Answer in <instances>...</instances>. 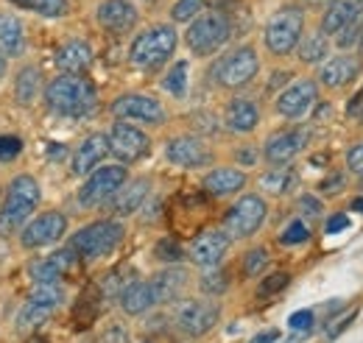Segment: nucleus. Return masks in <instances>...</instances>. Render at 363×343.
<instances>
[{
	"instance_id": "1",
	"label": "nucleus",
	"mask_w": 363,
	"mask_h": 343,
	"mask_svg": "<svg viewBox=\"0 0 363 343\" xmlns=\"http://www.w3.org/2000/svg\"><path fill=\"white\" fill-rule=\"evenodd\" d=\"M48 106L65 118H82L95 106V86L82 76H62L45 92Z\"/></svg>"
},
{
	"instance_id": "2",
	"label": "nucleus",
	"mask_w": 363,
	"mask_h": 343,
	"mask_svg": "<svg viewBox=\"0 0 363 343\" xmlns=\"http://www.w3.org/2000/svg\"><path fill=\"white\" fill-rule=\"evenodd\" d=\"M232 34V26H229V17L218 9H210V11H201L190 28H187V47L196 53V56H210L216 53L221 45L229 40Z\"/></svg>"
},
{
	"instance_id": "3",
	"label": "nucleus",
	"mask_w": 363,
	"mask_h": 343,
	"mask_svg": "<svg viewBox=\"0 0 363 343\" xmlns=\"http://www.w3.org/2000/svg\"><path fill=\"white\" fill-rule=\"evenodd\" d=\"M121 240H123V226L121 223H115V220H98V223L84 226L82 232H76L70 237V249L79 257L98 259L112 254Z\"/></svg>"
},
{
	"instance_id": "4",
	"label": "nucleus",
	"mask_w": 363,
	"mask_h": 343,
	"mask_svg": "<svg viewBox=\"0 0 363 343\" xmlns=\"http://www.w3.org/2000/svg\"><path fill=\"white\" fill-rule=\"evenodd\" d=\"M302 31H305V11L299 6H285L266 26V47L274 56H285L299 45Z\"/></svg>"
},
{
	"instance_id": "5",
	"label": "nucleus",
	"mask_w": 363,
	"mask_h": 343,
	"mask_svg": "<svg viewBox=\"0 0 363 343\" xmlns=\"http://www.w3.org/2000/svg\"><path fill=\"white\" fill-rule=\"evenodd\" d=\"M177 50V31L171 26H154L148 31H143L132 43V64L137 67H160L165 59H171V53Z\"/></svg>"
},
{
	"instance_id": "6",
	"label": "nucleus",
	"mask_w": 363,
	"mask_h": 343,
	"mask_svg": "<svg viewBox=\"0 0 363 343\" xmlns=\"http://www.w3.org/2000/svg\"><path fill=\"white\" fill-rule=\"evenodd\" d=\"M37 204H40V184L31 176H17L9 184V193L0 210V229L20 226L31 215V210H37Z\"/></svg>"
},
{
	"instance_id": "7",
	"label": "nucleus",
	"mask_w": 363,
	"mask_h": 343,
	"mask_svg": "<svg viewBox=\"0 0 363 343\" xmlns=\"http://www.w3.org/2000/svg\"><path fill=\"white\" fill-rule=\"evenodd\" d=\"M260 70V59L255 53V47L243 45V47H235L232 53H227L224 59H218V64L213 67V79L227 89H238V86H246Z\"/></svg>"
},
{
	"instance_id": "8",
	"label": "nucleus",
	"mask_w": 363,
	"mask_h": 343,
	"mask_svg": "<svg viewBox=\"0 0 363 343\" xmlns=\"http://www.w3.org/2000/svg\"><path fill=\"white\" fill-rule=\"evenodd\" d=\"M266 201L260 196H243L238 204H232V210L224 218V232L229 237H252L263 220H266Z\"/></svg>"
},
{
	"instance_id": "9",
	"label": "nucleus",
	"mask_w": 363,
	"mask_h": 343,
	"mask_svg": "<svg viewBox=\"0 0 363 343\" xmlns=\"http://www.w3.org/2000/svg\"><path fill=\"white\" fill-rule=\"evenodd\" d=\"M123 184H126V168H123V165L98 168V171L84 181V187L79 190V204H82V207H101V204H106Z\"/></svg>"
},
{
	"instance_id": "10",
	"label": "nucleus",
	"mask_w": 363,
	"mask_h": 343,
	"mask_svg": "<svg viewBox=\"0 0 363 343\" xmlns=\"http://www.w3.org/2000/svg\"><path fill=\"white\" fill-rule=\"evenodd\" d=\"M218 315H221V307L216 304V301L210 299H190L179 304V310H177V324H179V330L184 335H204V332H210L213 327H216V321H218Z\"/></svg>"
},
{
	"instance_id": "11",
	"label": "nucleus",
	"mask_w": 363,
	"mask_h": 343,
	"mask_svg": "<svg viewBox=\"0 0 363 343\" xmlns=\"http://www.w3.org/2000/svg\"><path fill=\"white\" fill-rule=\"evenodd\" d=\"M109 151L121 159V162H137V159H143L145 154H148V137L143 134L140 129L135 126H129V123H123V120H118L112 129H109Z\"/></svg>"
},
{
	"instance_id": "12",
	"label": "nucleus",
	"mask_w": 363,
	"mask_h": 343,
	"mask_svg": "<svg viewBox=\"0 0 363 343\" xmlns=\"http://www.w3.org/2000/svg\"><path fill=\"white\" fill-rule=\"evenodd\" d=\"M112 112L123 120H143V123H162L165 120V109L157 98L151 95H121L115 103H112Z\"/></svg>"
},
{
	"instance_id": "13",
	"label": "nucleus",
	"mask_w": 363,
	"mask_h": 343,
	"mask_svg": "<svg viewBox=\"0 0 363 343\" xmlns=\"http://www.w3.org/2000/svg\"><path fill=\"white\" fill-rule=\"evenodd\" d=\"M67 229V218L62 213H45L34 218L26 229H23V246L26 249H40V246H50L56 243Z\"/></svg>"
},
{
	"instance_id": "14",
	"label": "nucleus",
	"mask_w": 363,
	"mask_h": 343,
	"mask_svg": "<svg viewBox=\"0 0 363 343\" xmlns=\"http://www.w3.org/2000/svg\"><path fill=\"white\" fill-rule=\"evenodd\" d=\"M318 98V86L316 81H296V84H291L288 89H282L279 95H277V112L282 115V118H299V115H305L313 103H316Z\"/></svg>"
},
{
	"instance_id": "15",
	"label": "nucleus",
	"mask_w": 363,
	"mask_h": 343,
	"mask_svg": "<svg viewBox=\"0 0 363 343\" xmlns=\"http://www.w3.org/2000/svg\"><path fill=\"white\" fill-rule=\"evenodd\" d=\"M165 157L179 168H204L213 159L210 148L199 137H177V140H171L168 148H165Z\"/></svg>"
},
{
	"instance_id": "16",
	"label": "nucleus",
	"mask_w": 363,
	"mask_h": 343,
	"mask_svg": "<svg viewBox=\"0 0 363 343\" xmlns=\"http://www.w3.org/2000/svg\"><path fill=\"white\" fill-rule=\"evenodd\" d=\"M229 249V235L227 232H218V229H210L204 235H199L190 246V259L201 268H216Z\"/></svg>"
},
{
	"instance_id": "17",
	"label": "nucleus",
	"mask_w": 363,
	"mask_h": 343,
	"mask_svg": "<svg viewBox=\"0 0 363 343\" xmlns=\"http://www.w3.org/2000/svg\"><path fill=\"white\" fill-rule=\"evenodd\" d=\"M363 17V0H333L330 9L321 17V34L324 37H335L338 31L355 26Z\"/></svg>"
},
{
	"instance_id": "18",
	"label": "nucleus",
	"mask_w": 363,
	"mask_h": 343,
	"mask_svg": "<svg viewBox=\"0 0 363 343\" xmlns=\"http://www.w3.org/2000/svg\"><path fill=\"white\" fill-rule=\"evenodd\" d=\"M308 142V131L305 129H288V131H279L274 134L272 140L266 142V159L272 165H282V162H291Z\"/></svg>"
},
{
	"instance_id": "19",
	"label": "nucleus",
	"mask_w": 363,
	"mask_h": 343,
	"mask_svg": "<svg viewBox=\"0 0 363 343\" xmlns=\"http://www.w3.org/2000/svg\"><path fill=\"white\" fill-rule=\"evenodd\" d=\"M98 23L112 31V34H123L129 28H135L137 23V9L129 0H104L98 6Z\"/></svg>"
},
{
	"instance_id": "20",
	"label": "nucleus",
	"mask_w": 363,
	"mask_h": 343,
	"mask_svg": "<svg viewBox=\"0 0 363 343\" xmlns=\"http://www.w3.org/2000/svg\"><path fill=\"white\" fill-rule=\"evenodd\" d=\"M358 73H361V62L358 59H352V56H333L330 62L321 64L318 81L324 86L338 89V86H347L350 81H355Z\"/></svg>"
},
{
	"instance_id": "21",
	"label": "nucleus",
	"mask_w": 363,
	"mask_h": 343,
	"mask_svg": "<svg viewBox=\"0 0 363 343\" xmlns=\"http://www.w3.org/2000/svg\"><path fill=\"white\" fill-rule=\"evenodd\" d=\"M106 154H109V140H106L104 134L87 137V140L76 148V154H73V173H76V176H84V173L95 171V168L104 162Z\"/></svg>"
},
{
	"instance_id": "22",
	"label": "nucleus",
	"mask_w": 363,
	"mask_h": 343,
	"mask_svg": "<svg viewBox=\"0 0 363 343\" xmlns=\"http://www.w3.org/2000/svg\"><path fill=\"white\" fill-rule=\"evenodd\" d=\"M148 179H135L129 184H123L112 198H109V213L112 215H132L143 207V201L148 198Z\"/></svg>"
},
{
	"instance_id": "23",
	"label": "nucleus",
	"mask_w": 363,
	"mask_h": 343,
	"mask_svg": "<svg viewBox=\"0 0 363 343\" xmlns=\"http://www.w3.org/2000/svg\"><path fill=\"white\" fill-rule=\"evenodd\" d=\"M73 262H76L73 249H62V252H56L53 257L34 262V265H31V279H34L37 285H53L62 274H67V271L73 268Z\"/></svg>"
},
{
	"instance_id": "24",
	"label": "nucleus",
	"mask_w": 363,
	"mask_h": 343,
	"mask_svg": "<svg viewBox=\"0 0 363 343\" xmlns=\"http://www.w3.org/2000/svg\"><path fill=\"white\" fill-rule=\"evenodd\" d=\"M92 62V47L82 40H70L56 50V67L62 73H82Z\"/></svg>"
},
{
	"instance_id": "25",
	"label": "nucleus",
	"mask_w": 363,
	"mask_h": 343,
	"mask_svg": "<svg viewBox=\"0 0 363 343\" xmlns=\"http://www.w3.org/2000/svg\"><path fill=\"white\" fill-rule=\"evenodd\" d=\"M184 288H187V271H182V268H168L151 279V291H154L157 304L160 301H177L184 293Z\"/></svg>"
},
{
	"instance_id": "26",
	"label": "nucleus",
	"mask_w": 363,
	"mask_h": 343,
	"mask_svg": "<svg viewBox=\"0 0 363 343\" xmlns=\"http://www.w3.org/2000/svg\"><path fill=\"white\" fill-rule=\"evenodd\" d=\"M224 118H227V126L232 131L246 134V131L257 129V123H260V109H257V103L249 101V98H235L227 106V115H224Z\"/></svg>"
},
{
	"instance_id": "27",
	"label": "nucleus",
	"mask_w": 363,
	"mask_h": 343,
	"mask_svg": "<svg viewBox=\"0 0 363 343\" xmlns=\"http://www.w3.org/2000/svg\"><path fill=\"white\" fill-rule=\"evenodd\" d=\"M243 184H246V176L238 168H216V171L207 173V179H204V190L213 193V196H232Z\"/></svg>"
},
{
	"instance_id": "28",
	"label": "nucleus",
	"mask_w": 363,
	"mask_h": 343,
	"mask_svg": "<svg viewBox=\"0 0 363 343\" xmlns=\"http://www.w3.org/2000/svg\"><path fill=\"white\" fill-rule=\"evenodd\" d=\"M154 304H157V299H154L151 282H132L129 288L121 291V307H123L129 315H140V313L151 310Z\"/></svg>"
},
{
	"instance_id": "29",
	"label": "nucleus",
	"mask_w": 363,
	"mask_h": 343,
	"mask_svg": "<svg viewBox=\"0 0 363 343\" xmlns=\"http://www.w3.org/2000/svg\"><path fill=\"white\" fill-rule=\"evenodd\" d=\"M26 50V31L23 23L14 14H3L0 17V53L9 56H20Z\"/></svg>"
},
{
	"instance_id": "30",
	"label": "nucleus",
	"mask_w": 363,
	"mask_h": 343,
	"mask_svg": "<svg viewBox=\"0 0 363 343\" xmlns=\"http://www.w3.org/2000/svg\"><path fill=\"white\" fill-rule=\"evenodd\" d=\"M50 313H53V307L28 299L26 304H23L20 315H17V330H20L23 335H28V332H31V330H37L40 324H45L48 318H50Z\"/></svg>"
},
{
	"instance_id": "31",
	"label": "nucleus",
	"mask_w": 363,
	"mask_h": 343,
	"mask_svg": "<svg viewBox=\"0 0 363 343\" xmlns=\"http://www.w3.org/2000/svg\"><path fill=\"white\" fill-rule=\"evenodd\" d=\"M327 53H330V43H327V37H324L321 31H313V34H308L305 40H299V59L308 62V64L321 62Z\"/></svg>"
},
{
	"instance_id": "32",
	"label": "nucleus",
	"mask_w": 363,
	"mask_h": 343,
	"mask_svg": "<svg viewBox=\"0 0 363 343\" xmlns=\"http://www.w3.org/2000/svg\"><path fill=\"white\" fill-rule=\"evenodd\" d=\"M37 92H40V73H37V67H23L20 76H17V84H14L17 101L28 106L37 98Z\"/></svg>"
},
{
	"instance_id": "33",
	"label": "nucleus",
	"mask_w": 363,
	"mask_h": 343,
	"mask_svg": "<svg viewBox=\"0 0 363 343\" xmlns=\"http://www.w3.org/2000/svg\"><path fill=\"white\" fill-rule=\"evenodd\" d=\"M294 181H296V173L291 171V168H274V171H269L263 179H260V184H263L269 193H274V196L291 190Z\"/></svg>"
},
{
	"instance_id": "34",
	"label": "nucleus",
	"mask_w": 363,
	"mask_h": 343,
	"mask_svg": "<svg viewBox=\"0 0 363 343\" xmlns=\"http://www.w3.org/2000/svg\"><path fill=\"white\" fill-rule=\"evenodd\" d=\"M165 89L171 92V95H177L182 98L184 95V86H187V62H177L174 67H171V73L165 76Z\"/></svg>"
},
{
	"instance_id": "35",
	"label": "nucleus",
	"mask_w": 363,
	"mask_h": 343,
	"mask_svg": "<svg viewBox=\"0 0 363 343\" xmlns=\"http://www.w3.org/2000/svg\"><path fill=\"white\" fill-rule=\"evenodd\" d=\"M31 301H40V304H48V307H59L62 304V299H65V291L53 282V285H37L34 291H31V296H28Z\"/></svg>"
},
{
	"instance_id": "36",
	"label": "nucleus",
	"mask_w": 363,
	"mask_h": 343,
	"mask_svg": "<svg viewBox=\"0 0 363 343\" xmlns=\"http://www.w3.org/2000/svg\"><path fill=\"white\" fill-rule=\"evenodd\" d=\"M229 285V276L227 271H207L204 276H201V291L204 293H210V296H218V293H224Z\"/></svg>"
},
{
	"instance_id": "37",
	"label": "nucleus",
	"mask_w": 363,
	"mask_h": 343,
	"mask_svg": "<svg viewBox=\"0 0 363 343\" xmlns=\"http://www.w3.org/2000/svg\"><path fill=\"white\" fill-rule=\"evenodd\" d=\"M201 9H204V0H177V6L171 9V17L177 23H187V20L199 17Z\"/></svg>"
},
{
	"instance_id": "38",
	"label": "nucleus",
	"mask_w": 363,
	"mask_h": 343,
	"mask_svg": "<svg viewBox=\"0 0 363 343\" xmlns=\"http://www.w3.org/2000/svg\"><path fill=\"white\" fill-rule=\"evenodd\" d=\"M288 282H291V276H288L285 271H277V274L266 276V279L260 282V288H257V296H260V299H269V296H274V293H279V291H282Z\"/></svg>"
},
{
	"instance_id": "39",
	"label": "nucleus",
	"mask_w": 363,
	"mask_h": 343,
	"mask_svg": "<svg viewBox=\"0 0 363 343\" xmlns=\"http://www.w3.org/2000/svg\"><path fill=\"white\" fill-rule=\"evenodd\" d=\"M266 265H269V252L266 249H252L243 259V274L246 276H257Z\"/></svg>"
},
{
	"instance_id": "40",
	"label": "nucleus",
	"mask_w": 363,
	"mask_h": 343,
	"mask_svg": "<svg viewBox=\"0 0 363 343\" xmlns=\"http://www.w3.org/2000/svg\"><path fill=\"white\" fill-rule=\"evenodd\" d=\"M311 237V229L302 223V220H294L282 235H279V243H285V246H296V243H305Z\"/></svg>"
},
{
	"instance_id": "41",
	"label": "nucleus",
	"mask_w": 363,
	"mask_h": 343,
	"mask_svg": "<svg viewBox=\"0 0 363 343\" xmlns=\"http://www.w3.org/2000/svg\"><path fill=\"white\" fill-rule=\"evenodd\" d=\"M31 9H37L45 17H62L67 14V0H31Z\"/></svg>"
},
{
	"instance_id": "42",
	"label": "nucleus",
	"mask_w": 363,
	"mask_h": 343,
	"mask_svg": "<svg viewBox=\"0 0 363 343\" xmlns=\"http://www.w3.org/2000/svg\"><path fill=\"white\" fill-rule=\"evenodd\" d=\"M288 327L296 330V332H302V335H308V332L313 330V310H299V313H294V315L288 318Z\"/></svg>"
},
{
	"instance_id": "43",
	"label": "nucleus",
	"mask_w": 363,
	"mask_h": 343,
	"mask_svg": "<svg viewBox=\"0 0 363 343\" xmlns=\"http://www.w3.org/2000/svg\"><path fill=\"white\" fill-rule=\"evenodd\" d=\"M154 252H157V257L165 259V262H179L182 254H184L179 249V243H174V240H160Z\"/></svg>"
},
{
	"instance_id": "44",
	"label": "nucleus",
	"mask_w": 363,
	"mask_h": 343,
	"mask_svg": "<svg viewBox=\"0 0 363 343\" xmlns=\"http://www.w3.org/2000/svg\"><path fill=\"white\" fill-rule=\"evenodd\" d=\"M361 31H363L361 23H355V26H350V28L338 31V34H335V43H338V47H352V45H358V43H361Z\"/></svg>"
},
{
	"instance_id": "45",
	"label": "nucleus",
	"mask_w": 363,
	"mask_h": 343,
	"mask_svg": "<svg viewBox=\"0 0 363 343\" xmlns=\"http://www.w3.org/2000/svg\"><path fill=\"white\" fill-rule=\"evenodd\" d=\"M20 148H23V142H20L17 137H0V159H11V157H17Z\"/></svg>"
},
{
	"instance_id": "46",
	"label": "nucleus",
	"mask_w": 363,
	"mask_h": 343,
	"mask_svg": "<svg viewBox=\"0 0 363 343\" xmlns=\"http://www.w3.org/2000/svg\"><path fill=\"white\" fill-rule=\"evenodd\" d=\"M347 168L352 173H363V142L352 145V148L347 151Z\"/></svg>"
},
{
	"instance_id": "47",
	"label": "nucleus",
	"mask_w": 363,
	"mask_h": 343,
	"mask_svg": "<svg viewBox=\"0 0 363 343\" xmlns=\"http://www.w3.org/2000/svg\"><path fill=\"white\" fill-rule=\"evenodd\" d=\"M352 321H355V313H347V315H341V318H338V321H335V324L327 330V338H330V341H335V338H338V335H341V332H344V330H347Z\"/></svg>"
},
{
	"instance_id": "48",
	"label": "nucleus",
	"mask_w": 363,
	"mask_h": 343,
	"mask_svg": "<svg viewBox=\"0 0 363 343\" xmlns=\"http://www.w3.org/2000/svg\"><path fill=\"white\" fill-rule=\"evenodd\" d=\"M299 210L305 215H311V218H318V215H321V201L313 198V196H302V198H299Z\"/></svg>"
},
{
	"instance_id": "49",
	"label": "nucleus",
	"mask_w": 363,
	"mask_h": 343,
	"mask_svg": "<svg viewBox=\"0 0 363 343\" xmlns=\"http://www.w3.org/2000/svg\"><path fill=\"white\" fill-rule=\"evenodd\" d=\"M101 343H129V332H126L123 327H109V330L104 332Z\"/></svg>"
},
{
	"instance_id": "50",
	"label": "nucleus",
	"mask_w": 363,
	"mask_h": 343,
	"mask_svg": "<svg viewBox=\"0 0 363 343\" xmlns=\"http://www.w3.org/2000/svg\"><path fill=\"white\" fill-rule=\"evenodd\" d=\"M318 187H321V193H333V196H335V193L344 187V176H341V173H333V176L324 179Z\"/></svg>"
},
{
	"instance_id": "51",
	"label": "nucleus",
	"mask_w": 363,
	"mask_h": 343,
	"mask_svg": "<svg viewBox=\"0 0 363 343\" xmlns=\"http://www.w3.org/2000/svg\"><path fill=\"white\" fill-rule=\"evenodd\" d=\"M347 115L352 118V120H363V89L350 101V106H347Z\"/></svg>"
},
{
	"instance_id": "52",
	"label": "nucleus",
	"mask_w": 363,
	"mask_h": 343,
	"mask_svg": "<svg viewBox=\"0 0 363 343\" xmlns=\"http://www.w3.org/2000/svg\"><path fill=\"white\" fill-rule=\"evenodd\" d=\"M347 226H350V218L338 213V215H333V218L327 220V226H324V229H327L330 235H335V232H341V229H347Z\"/></svg>"
},
{
	"instance_id": "53",
	"label": "nucleus",
	"mask_w": 363,
	"mask_h": 343,
	"mask_svg": "<svg viewBox=\"0 0 363 343\" xmlns=\"http://www.w3.org/2000/svg\"><path fill=\"white\" fill-rule=\"evenodd\" d=\"M277 338H279V332H277V330H266V332L255 335L252 343H277Z\"/></svg>"
},
{
	"instance_id": "54",
	"label": "nucleus",
	"mask_w": 363,
	"mask_h": 343,
	"mask_svg": "<svg viewBox=\"0 0 363 343\" xmlns=\"http://www.w3.org/2000/svg\"><path fill=\"white\" fill-rule=\"evenodd\" d=\"M238 159H240L243 165H255V159H257V154H255V151H240V154H238Z\"/></svg>"
},
{
	"instance_id": "55",
	"label": "nucleus",
	"mask_w": 363,
	"mask_h": 343,
	"mask_svg": "<svg viewBox=\"0 0 363 343\" xmlns=\"http://www.w3.org/2000/svg\"><path fill=\"white\" fill-rule=\"evenodd\" d=\"M352 210H358V213L363 215V198H355V201H352Z\"/></svg>"
},
{
	"instance_id": "56",
	"label": "nucleus",
	"mask_w": 363,
	"mask_h": 343,
	"mask_svg": "<svg viewBox=\"0 0 363 343\" xmlns=\"http://www.w3.org/2000/svg\"><path fill=\"white\" fill-rule=\"evenodd\" d=\"M6 73V59H3V53H0V76Z\"/></svg>"
},
{
	"instance_id": "57",
	"label": "nucleus",
	"mask_w": 363,
	"mask_h": 343,
	"mask_svg": "<svg viewBox=\"0 0 363 343\" xmlns=\"http://www.w3.org/2000/svg\"><path fill=\"white\" fill-rule=\"evenodd\" d=\"M11 3H17V6H31V0H11Z\"/></svg>"
},
{
	"instance_id": "58",
	"label": "nucleus",
	"mask_w": 363,
	"mask_h": 343,
	"mask_svg": "<svg viewBox=\"0 0 363 343\" xmlns=\"http://www.w3.org/2000/svg\"><path fill=\"white\" fill-rule=\"evenodd\" d=\"M358 47H361V56H363V31H361V43H358Z\"/></svg>"
}]
</instances>
